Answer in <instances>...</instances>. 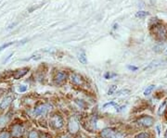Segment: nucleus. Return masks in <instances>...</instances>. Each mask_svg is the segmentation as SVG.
Here are the masks:
<instances>
[{
    "instance_id": "nucleus-1",
    "label": "nucleus",
    "mask_w": 167,
    "mask_h": 138,
    "mask_svg": "<svg viewBox=\"0 0 167 138\" xmlns=\"http://www.w3.org/2000/svg\"><path fill=\"white\" fill-rule=\"evenodd\" d=\"M153 28H154V34L158 40L164 41L167 39V28L164 25H162L160 22L157 25L153 26Z\"/></svg>"
},
{
    "instance_id": "nucleus-2",
    "label": "nucleus",
    "mask_w": 167,
    "mask_h": 138,
    "mask_svg": "<svg viewBox=\"0 0 167 138\" xmlns=\"http://www.w3.org/2000/svg\"><path fill=\"white\" fill-rule=\"evenodd\" d=\"M136 122L142 126V127H145V128H149V127L152 126L153 123H154V118L151 116H149V115H144L140 118H138Z\"/></svg>"
},
{
    "instance_id": "nucleus-3",
    "label": "nucleus",
    "mask_w": 167,
    "mask_h": 138,
    "mask_svg": "<svg viewBox=\"0 0 167 138\" xmlns=\"http://www.w3.org/2000/svg\"><path fill=\"white\" fill-rule=\"evenodd\" d=\"M80 129V125H79V122L77 121V119L75 117H71L68 122V131L70 134H75L78 133Z\"/></svg>"
},
{
    "instance_id": "nucleus-4",
    "label": "nucleus",
    "mask_w": 167,
    "mask_h": 138,
    "mask_svg": "<svg viewBox=\"0 0 167 138\" xmlns=\"http://www.w3.org/2000/svg\"><path fill=\"white\" fill-rule=\"evenodd\" d=\"M50 110H51V106L49 104H42L35 109V110H33V115L35 116L46 115Z\"/></svg>"
},
{
    "instance_id": "nucleus-5",
    "label": "nucleus",
    "mask_w": 167,
    "mask_h": 138,
    "mask_svg": "<svg viewBox=\"0 0 167 138\" xmlns=\"http://www.w3.org/2000/svg\"><path fill=\"white\" fill-rule=\"evenodd\" d=\"M50 124L54 129H60L64 124L63 119L60 115H54L50 120Z\"/></svg>"
},
{
    "instance_id": "nucleus-6",
    "label": "nucleus",
    "mask_w": 167,
    "mask_h": 138,
    "mask_svg": "<svg viewBox=\"0 0 167 138\" xmlns=\"http://www.w3.org/2000/svg\"><path fill=\"white\" fill-rule=\"evenodd\" d=\"M24 133V129L20 124H15L13 125L12 129H11V134L13 137H20Z\"/></svg>"
},
{
    "instance_id": "nucleus-7",
    "label": "nucleus",
    "mask_w": 167,
    "mask_h": 138,
    "mask_svg": "<svg viewBox=\"0 0 167 138\" xmlns=\"http://www.w3.org/2000/svg\"><path fill=\"white\" fill-rule=\"evenodd\" d=\"M116 134L113 128H105L100 132V137L101 138H113Z\"/></svg>"
},
{
    "instance_id": "nucleus-8",
    "label": "nucleus",
    "mask_w": 167,
    "mask_h": 138,
    "mask_svg": "<svg viewBox=\"0 0 167 138\" xmlns=\"http://www.w3.org/2000/svg\"><path fill=\"white\" fill-rule=\"evenodd\" d=\"M67 79V73L65 71H59L55 76V82L60 84Z\"/></svg>"
},
{
    "instance_id": "nucleus-9",
    "label": "nucleus",
    "mask_w": 167,
    "mask_h": 138,
    "mask_svg": "<svg viewBox=\"0 0 167 138\" xmlns=\"http://www.w3.org/2000/svg\"><path fill=\"white\" fill-rule=\"evenodd\" d=\"M13 98L12 97H7L3 99V101L0 103V110H6L9 107V105L12 103Z\"/></svg>"
},
{
    "instance_id": "nucleus-10",
    "label": "nucleus",
    "mask_w": 167,
    "mask_h": 138,
    "mask_svg": "<svg viewBox=\"0 0 167 138\" xmlns=\"http://www.w3.org/2000/svg\"><path fill=\"white\" fill-rule=\"evenodd\" d=\"M71 80L74 84H82L83 83V78L80 74H77V73H73L72 76H71Z\"/></svg>"
},
{
    "instance_id": "nucleus-11",
    "label": "nucleus",
    "mask_w": 167,
    "mask_h": 138,
    "mask_svg": "<svg viewBox=\"0 0 167 138\" xmlns=\"http://www.w3.org/2000/svg\"><path fill=\"white\" fill-rule=\"evenodd\" d=\"M28 70H29V69L28 68H24V69H21V70H17V71H15V73H14V78L15 79H20V78H21V77H23L25 74L28 72Z\"/></svg>"
},
{
    "instance_id": "nucleus-12",
    "label": "nucleus",
    "mask_w": 167,
    "mask_h": 138,
    "mask_svg": "<svg viewBox=\"0 0 167 138\" xmlns=\"http://www.w3.org/2000/svg\"><path fill=\"white\" fill-rule=\"evenodd\" d=\"M78 59H79V61L82 63V64H86V63H87V58H86V56H85V51H82V52L80 53L79 57H78Z\"/></svg>"
},
{
    "instance_id": "nucleus-13",
    "label": "nucleus",
    "mask_w": 167,
    "mask_h": 138,
    "mask_svg": "<svg viewBox=\"0 0 167 138\" xmlns=\"http://www.w3.org/2000/svg\"><path fill=\"white\" fill-rule=\"evenodd\" d=\"M154 89H155V86H154V84H150V86H147V88L145 89V91H144V95L148 97V95H150L153 92Z\"/></svg>"
},
{
    "instance_id": "nucleus-14",
    "label": "nucleus",
    "mask_w": 167,
    "mask_h": 138,
    "mask_svg": "<svg viewBox=\"0 0 167 138\" xmlns=\"http://www.w3.org/2000/svg\"><path fill=\"white\" fill-rule=\"evenodd\" d=\"M116 76H117L116 73L110 72V71H108V72H106V73L104 74V78H105V79H113V78L116 77Z\"/></svg>"
},
{
    "instance_id": "nucleus-15",
    "label": "nucleus",
    "mask_w": 167,
    "mask_h": 138,
    "mask_svg": "<svg viewBox=\"0 0 167 138\" xmlns=\"http://www.w3.org/2000/svg\"><path fill=\"white\" fill-rule=\"evenodd\" d=\"M149 15V12H147V11H138V12H137L136 13V17L137 18H145L146 16H148Z\"/></svg>"
},
{
    "instance_id": "nucleus-16",
    "label": "nucleus",
    "mask_w": 167,
    "mask_h": 138,
    "mask_svg": "<svg viewBox=\"0 0 167 138\" xmlns=\"http://www.w3.org/2000/svg\"><path fill=\"white\" fill-rule=\"evenodd\" d=\"M135 138H150L149 133H140L135 136Z\"/></svg>"
},
{
    "instance_id": "nucleus-17",
    "label": "nucleus",
    "mask_w": 167,
    "mask_h": 138,
    "mask_svg": "<svg viewBox=\"0 0 167 138\" xmlns=\"http://www.w3.org/2000/svg\"><path fill=\"white\" fill-rule=\"evenodd\" d=\"M107 107H118V104L114 101H110V102H108L106 104H104L103 108H107Z\"/></svg>"
},
{
    "instance_id": "nucleus-18",
    "label": "nucleus",
    "mask_w": 167,
    "mask_h": 138,
    "mask_svg": "<svg viewBox=\"0 0 167 138\" xmlns=\"http://www.w3.org/2000/svg\"><path fill=\"white\" fill-rule=\"evenodd\" d=\"M117 90V86H110V89H109V91H108V94L109 95H111V94H115L116 91Z\"/></svg>"
},
{
    "instance_id": "nucleus-19",
    "label": "nucleus",
    "mask_w": 167,
    "mask_h": 138,
    "mask_svg": "<svg viewBox=\"0 0 167 138\" xmlns=\"http://www.w3.org/2000/svg\"><path fill=\"white\" fill-rule=\"evenodd\" d=\"M29 138H39V134L36 131H31L29 133Z\"/></svg>"
},
{
    "instance_id": "nucleus-20",
    "label": "nucleus",
    "mask_w": 167,
    "mask_h": 138,
    "mask_svg": "<svg viewBox=\"0 0 167 138\" xmlns=\"http://www.w3.org/2000/svg\"><path fill=\"white\" fill-rule=\"evenodd\" d=\"M130 93V90H122V91H119L117 93H115L118 97H120V95H125V94H129Z\"/></svg>"
},
{
    "instance_id": "nucleus-21",
    "label": "nucleus",
    "mask_w": 167,
    "mask_h": 138,
    "mask_svg": "<svg viewBox=\"0 0 167 138\" xmlns=\"http://www.w3.org/2000/svg\"><path fill=\"white\" fill-rule=\"evenodd\" d=\"M13 44H14V42H10V43H8V44H4L3 46H0V51H1V50H3L4 48H7V47H8L9 46L13 45Z\"/></svg>"
},
{
    "instance_id": "nucleus-22",
    "label": "nucleus",
    "mask_w": 167,
    "mask_h": 138,
    "mask_svg": "<svg viewBox=\"0 0 167 138\" xmlns=\"http://www.w3.org/2000/svg\"><path fill=\"white\" fill-rule=\"evenodd\" d=\"M0 138H9V134L8 132L0 133Z\"/></svg>"
},
{
    "instance_id": "nucleus-23",
    "label": "nucleus",
    "mask_w": 167,
    "mask_h": 138,
    "mask_svg": "<svg viewBox=\"0 0 167 138\" xmlns=\"http://www.w3.org/2000/svg\"><path fill=\"white\" fill-rule=\"evenodd\" d=\"M113 138H125V134L122 133H116L113 136Z\"/></svg>"
},
{
    "instance_id": "nucleus-24",
    "label": "nucleus",
    "mask_w": 167,
    "mask_h": 138,
    "mask_svg": "<svg viewBox=\"0 0 167 138\" xmlns=\"http://www.w3.org/2000/svg\"><path fill=\"white\" fill-rule=\"evenodd\" d=\"M27 86H20V87H19V91L20 92V93H22V92H25V91H27Z\"/></svg>"
},
{
    "instance_id": "nucleus-25",
    "label": "nucleus",
    "mask_w": 167,
    "mask_h": 138,
    "mask_svg": "<svg viewBox=\"0 0 167 138\" xmlns=\"http://www.w3.org/2000/svg\"><path fill=\"white\" fill-rule=\"evenodd\" d=\"M127 68H128V70H132V71H136V70H138V67H136V66H131V65H128L127 66Z\"/></svg>"
},
{
    "instance_id": "nucleus-26",
    "label": "nucleus",
    "mask_w": 167,
    "mask_h": 138,
    "mask_svg": "<svg viewBox=\"0 0 167 138\" xmlns=\"http://www.w3.org/2000/svg\"><path fill=\"white\" fill-rule=\"evenodd\" d=\"M6 122H7V120H6L5 117H3V118H0V126H1V125H5Z\"/></svg>"
},
{
    "instance_id": "nucleus-27",
    "label": "nucleus",
    "mask_w": 167,
    "mask_h": 138,
    "mask_svg": "<svg viewBox=\"0 0 167 138\" xmlns=\"http://www.w3.org/2000/svg\"><path fill=\"white\" fill-rule=\"evenodd\" d=\"M12 55H13V54H10V55H9V56H8V58L5 59V60H4V63H6V62H7V61H8V59L11 58V57H12Z\"/></svg>"
},
{
    "instance_id": "nucleus-28",
    "label": "nucleus",
    "mask_w": 167,
    "mask_h": 138,
    "mask_svg": "<svg viewBox=\"0 0 167 138\" xmlns=\"http://www.w3.org/2000/svg\"><path fill=\"white\" fill-rule=\"evenodd\" d=\"M60 138H69V136H68V135H62V136H60Z\"/></svg>"
},
{
    "instance_id": "nucleus-29",
    "label": "nucleus",
    "mask_w": 167,
    "mask_h": 138,
    "mask_svg": "<svg viewBox=\"0 0 167 138\" xmlns=\"http://www.w3.org/2000/svg\"><path fill=\"white\" fill-rule=\"evenodd\" d=\"M164 54L167 55V47H165V49H164Z\"/></svg>"
},
{
    "instance_id": "nucleus-30",
    "label": "nucleus",
    "mask_w": 167,
    "mask_h": 138,
    "mask_svg": "<svg viewBox=\"0 0 167 138\" xmlns=\"http://www.w3.org/2000/svg\"><path fill=\"white\" fill-rule=\"evenodd\" d=\"M164 138H167V131L164 133Z\"/></svg>"
}]
</instances>
